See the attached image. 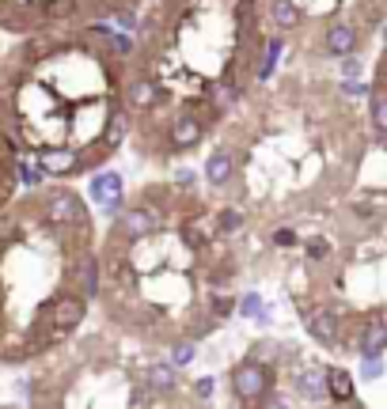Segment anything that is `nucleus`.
<instances>
[{
	"instance_id": "f257e3e1",
	"label": "nucleus",
	"mask_w": 387,
	"mask_h": 409,
	"mask_svg": "<svg viewBox=\"0 0 387 409\" xmlns=\"http://www.w3.org/2000/svg\"><path fill=\"white\" fill-rule=\"evenodd\" d=\"M228 386H231V398L243 405H258L262 398L273 391V364L258 360L251 352V357H243L236 368L228 371Z\"/></svg>"
},
{
	"instance_id": "f03ea898",
	"label": "nucleus",
	"mask_w": 387,
	"mask_h": 409,
	"mask_svg": "<svg viewBox=\"0 0 387 409\" xmlns=\"http://www.w3.org/2000/svg\"><path fill=\"white\" fill-rule=\"evenodd\" d=\"M168 95H171L168 84L156 80V76H148V72H141L126 84V106L137 110V114H156V110L168 103Z\"/></svg>"
},
{
	"instance_id": "7ed1b4c3",
	"label": "nucleus",
	"mask_w": 387,
	"mask_h": 409,
	"mask_svg": "<svg viewBox=\"0 0 387 409\" xmlns=\"http://www.w3.org/2000/svg\"><path fill=\"white\" fill-rule=\"evenodd\" d=\"M293 391H296V402H327L330 398V383H327V368L323 364H300V368L293 371Z\"/></svg>"
},
{
	"instance_id": "20e7f679",
	"label": "nucleus",
	"mask_w": 387,
	"mask_h": 409,
	"mask_svg": "<svg viewBox=\"0 0 387 409\" xmlns=\"http://www.w3.org/2000/svg\"><path fill=\"white\" fill-rule=\"evenodd\" d=\"M353 341H349V349L357 352H383L387 349V315L383 311H372V315H364L361 318V326L357 330H349Z\"/></svg>"
},
{
	"instance_id": "39448f33",
	"label": "nucleus",
	"mask_w": 387,
	"mask_h": 409,
	"mask_svg": "<svg viewBox=\"0 0 387 409\" xmlns=\"http://www.w3.org/2000/svg\"><path fill=\"white\" fill-rule=\"evenodd\" d=\"M84 315H87V303H84V296H76V292L61 296V300H53L46 307V323H50V330H58V334L76 330L84 323Z\"/></svg>"
},
{
	"instance_id": "423d86ee",
	"label": "nucleus",
	"mask_w": 387,
	"mask_h": 409,
	"mask_svg": "<svg viewBox=\"0 0 387 409\" xmlns=\"http://www.w3.org/2000/svg\"><path fill=\"white\" fill-rule=\"evenodd\" d=\"M46 220L50 224H76V228H87V213H84V201L76 197L72 190H53L46 197Z\"/></svg>"
},
{
	"instance_id": "0eeeda50",
	"label": "nucleus",
	"mask_w": 387,
	"mask_h": 409,
	"mask_svg": "<svg viewBox=\"0 0 387 409\" xmlns=\"http://www.w3.org/2000/svg\"><path fill=\"white\" fill-rule=\"evenodd\" d=\"M364 42V30L357 23H330L323 30V50L330 57H346V53H357Z\"/></svg>"
},
{
	"instance_id": "6e6552de",
	"label": "nucleus",
	"mask_w": 387,
	"mask_h": 409,
	"mask_svg": "<svg viewBox=\"0 0 387 409\" xmlns=\"http://www.w3.org/2000/svg\"><path fill=\"white\" fill-rule=\"evenodd\" d=\"M38 163H42V171H46L50 179H65V174L87 167L76 148H38Z\"/></svg>"
},
{
	"instance_id": "1a4fd4ad",
	"label": "nucleus",
	"mask_w": 387,
	"mask_h": 409,
	"mask_svg": "<svg viewBox=\"0 0 387 409\" xmlns=\"http://www.w3.org/2000/svg\"><path fill=\"white\" fill-rule=\"evenodd\" d=\"M141 383H145V391H156L160 398H171L179 391V368H175L171 360H152L145 371H141Z\"/></svg>"
},
{
	"instance_id": "9d476101",
	"label": "nucleus",
	"mask_w": 387,
	"mask_h": 409,
	"mask_svg": "<svg viewBox=\"0 0 387 409\" xmlns=\"http://www.w3.org/2000/svg\"><path fill=\"white\" fill-rule=\"evenodd\" d=\"M205 182L213 186V190H224V186H231V179H236V156H231L228 148H213L205 156Z\"/></svg>"
},
{
	"instance_id": "9b49d317",
	"label": "nucleus",
	"mask_w": 387,
	"mask_h": 409,
	"mask_svg": "<svg viewBox=\"0 0 387 409\" xmlns=\"http://www.w3.org/2000/svg\"><path fill=\"white\" fill-rule=\"evenodd\" d=\"M281 50H285V35H281V30L262 42L258 65H254V84H270V76L278 72V65H281Z\"/></svg>"
},
{
	"instance_id": "f8f14e48",
	"label": "nucleus",
	"mask_w": 387,
	"mask_h": 409,
	"mask_svg": "<svg viewBox=\"0 0 387 409\" xmlns=\"http://www.w3.org/2000/svg\"><path fill=\"white\" fill-rule=\"evenodd\" d=\"M121 190H126V182H121L118 171H99L95 179H92V186H87L92 201H99L103 208H107L110 201H126V197H121Z\"/></svg>"
},
{
	"instance_id": "ddd939ff",
	"label": "nucleus",
	"mask_w": 387,
	"mask_h": 409,
	"mask_svg": "<svg viewBox=\"0 0 387 409\" xmlns=\"http://www.w3.org/2000/svg\"><path fill=\"white\" fill-rule=\"evenodd\" d=\"M266 19H270V27H278L281 35H289V30H296V27L304 23V12H300L296 0H270Z\"/></svg>"
},
{
	"instance_id": "4468645a",
	"label": "nucleus",
	"mask_w": 387,
	"mask_h": 409,
	"mask_svg": "<svg viewBox=\"0 0 387 409\" xmlns=\"http://www.w3.org/2000/svg\"><path fill=\"white\" fill-rule=\"evenodd\" d=\"M327 383H330V398L342 405H357V394H353V375L346 368H327Z\"/></svg>"
},
{
	"instance_id": "2eb2a0df",
	"label": "nucleus",
	"mask_w": 387,
	"mask_h": 409,
	"mask_svg": "<svg viewBox=\"0 0 387 409\" xmlns=\"http://www.w3.org/2000/svg\"><path fill=\"white\" fill-rule=\"evenodd\" d=\"M129 125H133V121H129V114H126V106H114L110 110V118H107V129H103V145H110V148H118L121 140L129 137Z\"/></svg>"
},
{
	"instance_id": "dca6fc26",
	"label": "nucleus",
	"mask_w": 387,
	"mask_h": 409,
	"mask_svg": "<svg viewBox=\"0 0 387 409\" xmlns=\"http://www.w3.org/2000/svg\"><path fill=\"white\" fill-rule=\"evenodd\" d=\"M247 224V216L239 213V208H217L213 213V228H217V239H231L236 231Z\"/></svg>"
},
{
	"instance_id": "f3484780",
	"label": "nucleus",
	"mask_w": 387,
	"mask_h": 409,
	"mask_svg": "<svg viewBox=\"0 0 387 409\" xmlns=\"http://www.w3.org/2000/svg\"><path fill=\"white\" fill-rule=\"evenodd\" d=\"M76 281H80V296H84V300H95V296H99V262L92 258V254L80 262Z\"/></svg>"
},
{
	"instance_id": "a211bd4d",
	"label": "nucleus",
	"mask_w": 387,
	"mask_h": 409,
	"mask_svg": "<svg viewBox=\"0 0 387 409\" xmlns=\"http://www.w3.org/2000/svg\"><path fill=\"white\" fill-rule=\"evenodd\" d=\"M369 118H372L376 133L387 140V87H376V91L369 95Z\"/></svg>"
},
{
	"instance_id": "6ab92c4d",
	"label": "nucleus",
	"mask_w": 387,
	"mask_h": 409,
	"mask_svg": "<svg viewBox=\"0 0 387 409\" xmlns=\"http://www.w3.org/2000/svg\"><path fill=\"white\" fill-rule=\"evenodd\" d=\"M171 364H175V368H190V364L197 360V341L194 337H175L171 341V357H168Z\"/></svg>"
},
{
	"instance_id": "aec40b11",
	"label": "nucleus",
	"mask_w": 387,
	"mask_h": 409,
	"mask_svg": "<svg viewBox=\"0 0 387 409\" xmlns=\"http://www.w3.org/2000/svg\"><path fill=\"white\" fill-rule=\"evenodd\" d=\"M387 371L383 352H361V383H380Z\"/></svg>"
},
{
	"instance_id": "412c9836",
	"label": "nucleus",
	"mask_w": 387,
	"mask_h": 409,
	"mask_svg": "<svg viewBox=\"0 0 387 409\" xmlns=\"http://www.w3.org/2000/svg\"><path fill=\"white\" fill-rule=\"evenodd\" d=\"M262 307H266V300H262L258 292H243V296H236V315H239V318H258Z\"/></svg>"
},
{
	"instance_id": "4be33fe9",
	"label": "nucleus",
	"mask_w": 387,
	"mask_h": 409,
	"mask_svg": "<svg viewBox=\"0 0 387 409\" xmlns=\"http://www.w3.org/2000/svg\"><path fill=\"white\" fill-rule=\"evenodd\" d=\"M338 91L346 95V99H364V95H372V91H376V84H364L361 76H342Z\"/></svg>"
},
{
	"instance_id": "5701e85b",
	"label": "nucleus",
	"mask_w": 387,
	"mask_h": 409,
	"mask_svg": "<svg viewBox=\"0 0 387 409\" xmlns=\"http://www.w3.org/2000/svg\"><path fill=\"white\" fill-rule=\"evenodd\" d=\"M300 231L296 228H273L270 231V247H278V250H293V247H300Z\"/></svg>"
},
{
	"instance_id": "b1692460",
	"label": "nucleus",
	"mask_w": 387,
	"mask_h": 409,
	"mask_svg": "<svg viewBox=\"0 0 387 409\" xmlns=\"http://www.w3.org/2000/svg\"><path fill=\"white\" fill-rule=\"evenodd\" d=\"M42 179H50V174L42 171V163L35 167V163L19 159V182H23V186H42Z\"/></svg>"
},
{
	"instance_id": "393cba45",
	"label": "nucleus",
	"mask_w": 387,
	"mask_h": 409,
	"mask_svg": "<svg viewBox=\"0 0 387 409\" xmlns=\"http://www.w3.org/2000/svg\"><path fill=\"white\" fill-rule=\"evenodd\" d=\"M205 303H209V311H213L217 318H228L231 311H236V296H220L217 292V296H209Z\"/></svg>"
},
{
	"instance_id": "a878e982",
	"label": "nucleus",
	"mask_w": 387,
	"mask_h": 409,
	"mask_svg": "<svg viewBox=\"0 0 387 409\" xmlns=\"http://www.w3.org/2000/svg\"><path fill=\"white\" fill-rule=\"evenodd\" d=\"M338 72H342V76H361V72H364V57H353V53H346L342 65H338Z\"/></svg>"
},
{
	"instance_id": "bb28decb",
	"label": "nucleus",
	"mask_w": 387,
	"mask_h": 409,
	"mask_svg": "<svg viewBox=\"0 0 387 409\" xmlns=\"http://www.w3.org/2000/svg\"><path fill=\"white\" fill-rule=\"evenodd\" d=\"M194 182H197V174L190 167H179L175 171V190H194Z\"/></svg>"
},
{
	"instance_id": "cd10ccee",
	"label": "nucleus",
	"mask_w": 387,
	"mask_h": 409,
	"mask_svg": "<svg viewBox=\"0 0 387 409\" xmlns=\"http://www.w3.org/2000/svg\"><path fill=\"white\" fill-rule=\"evenodd\" d=\"M213 375H205V379H197L194 383V394H197V402H209V398H213Z\"/></svg>"
},
{
	"instance_id": "c85d7f7f",
	"label": "nucleus",
	"mask_w": 387,
	"mask_h": 409,
	"mask_svg": "<svg viewBox=\"0 0 387 409\" xmlns=\"http://www.w3.org/2000/svg\"><path fill=\"white\" fill-rule=\"evenodd\" d=\"M254 323H258V326H262V330H266V326H270V323H273V315H270V311H266V307H262V315H258V318H254Z\"/></svg>"
},
{
	"instance_id": "c756f323",
	"label": "nucleus",
	"mask_w": 387,
	"mask_h": 409,
	"mask_svg": "<svg viewBox=\"0 0 387 409\" xmlns=\"http://www.w3.org/2000/svg\"><path fill=\"white\" fill-rule=\"evenodd\" d=\"M383 42H387V16H383Z\"/></svg>"
},
{
	"instance_id": "7c9ffc66",
	"label": "nucleus",
	"mask_w": 387,
	"mask_h": 409,
	"mask_svg": "<svg viewBox=\"0 0 387 409\" xmlns=\"http://www.w3.org/2000/svg\"><path fill=\"white\" fill-rule=\"evenodd\" d=\"M251 4H254V0H251Z\"/></svg>"
}]
</instances>
